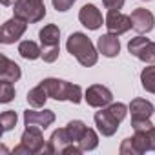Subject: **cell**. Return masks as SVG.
Here are the masks:
<instances>
[{
	"label": "cell",
	"mask_w": 155,
	"mask_h": 155,
	"mask_svg": "<svg viewBox=\"0 0 155 155\" xmlns=\"http://www.w3.org/2000/svg\"><path fill=\"white\" fill-rule=\"evenodd\" d=\"M66 48H68V53L71 57H75L79 60V64H82L84 68H91L99 60V49L93 46V42L88 38V35H84L81 31L71 33L68 37Z\"/></svg>",
	"instance_id": "cell-1"
},
{
	"label": "cell",
	"mask_w": 155,
	"mask_h": 155,
	"mask_svg": "<svg viewBox=\"0 0 155 155\" xmlns=\"http://www.w3.org/2000/svg\"><path fill=\"white\" fill-rule=\"evenodd\" d=\"M128 106L122 102H111L106 108H101V111L95 113V126L97 130L104 135V137H111L117 133L119 124L124 120V117L128 115Z\"/></svg>",
	"instance_id": "cell-2"
},
{
	"label": "cell",
	"mask_w": 155,
	"mask_h": 155,
	"mask_svg": "<svg viewBox=\"0 0 155 155\" xmlns=\"http://www.w3.org/2000/svg\"><path fill=\"white\" fill-rule=\"evenodd\" d=\"M42 88L48 91L49 99L55 101H69L73 104H79L82 101V88L79 84H71L68 81H60V79H44Z\"/></svg>",
	"instance_id": "cell-3"
},
{
	"label": "cell",
	"mask_w": 155,
	"mask_h": 155,
	"mask_svg": "<svg viewBox=\"0 0 155 155\" xmlns=\"http://www.w3.org/2000/svg\"><path fill=\"white\" fill-rule=\"evenodd\" d=\"M13 13L28 24H37L46 17V6L37 0H15Z\"/></svg>",
	"instance_id": "cell-4"
},
{
	"label": "cell",
	"mask_w": 155,
	"mask_h": 155,
	"mask_svg": "<svg viewBox=\"0 0 155 155\" xmlns=\"http://www.w3.org/2000/svg\"><path fill=\"white\" fill-rule=\"evenodd\" d=\"M128 51L146 62V64H155V42H151L150 38H144V37H135L128 42Z\"/></svg>",
	"instance_id": "cell-5"
},
{
	"label": "cell",
	"mask_w": 155,
	"mask_h": 155,
	"mask_svg": "<svg viewBox=\"0 0 155 155\" xmlns=\"http://www.w3.org/2000/svg\"><path fill=\"white\" fill-rule=\"evenodd\" d=\"M28 29V22L18 18V17H13L9 20H6L2 24V29H0V42L2 44H15Z\"/></svg>",
	"instance_id": "cell-6"
},
{
	"label": "cell",
	"mask_w": 155,
	"mask_h": 155,
	"mask_svg": "<svg viewBox=\"0 0 155 155\" xmlns=\"http://www.w3.org/2000/svg\"><path fill=\"white\" fill-rule=\"evenodd\" d=\"M84 99L91 108H106L113 102V93L102 84H91L86 90Z\"/></svg>",
	"instance_id": "cell-7"
},
{
	"label": "cell",
	"mask_w": 155,
	"mask_h": 155,
	"mask_svg": "<svg viewBox=\"0 0 155 155\" xmlns=\"http://www.w3.org/2000/svg\"><path fill=\"white\" fill-rule=\"evenodd\" d=\"M104 26L108 28V33H113V35H117V37H119V35H124L126 31H130V29L133 28L131 18H130L128 15H124V13H120V11H113V9L108 11Z\"/></svg>",
	"instance_id": "cell-8"
},
{
	"label": "cell",
	"mask_w": 155,
	"mask_h": 155,
	"mask_svg": "<svg viewBox=\"0 0 155 155\" xmlns=\"http://www.w3.org/2000/svg\"><path fill=\"white\" fill-rule=\"evenodd\" d=\"M20 142L26 144L31 150L33 155L35 153H44V150L48 146L46 140H44V135H42V128H38V126H26V130L20 137Z\"/></svg>",
	"instance_id": "cell-9"
},
{
	"label": "cell",
	"mask_w": 155,
	"mask_h": 155,
	"mask_svg": "<svg viewBox=\"0 0 155 155\" xmlns=\"http://www.w3.org/2000/svg\"><path fill=\"white\" fill-rule=\"evenodd\" d=\"M131 18V24H133V29L137 33H150L153 28H155V17L150 9H144V8H137L131 11L130 15Z\"/></svg>",
	"instance_id": "cell-10"
},
{
	"label": "cell",
	"mask_w": 155,
	"mask_h": 155,
	"mask_svg": "<svg viewBox=\"0 0 155 155\" xmlns=\"http://www.w3.org/2000/svg\"><path fill=\"white\" fill-rule=\"evenodd\" d=\"M53 122H55V113L51 110L37 111V108H35V110H26L24 111V124L26 126H38V128L46 130Z\"/></svg>",
	"instance_id": "cell-11"
},
{
	"label": "cell",
	"mask_w": 155,
	"mask_h": 155,
	"mask_svg": "<svg viewBox=\"0 0 155 155\" xmlns=\"http://www.w3.org/2000/svg\"><path fill=\"white\" fill-rule=\"evenodd\" d=\"M79 20H81V24H82L84 28H88V29H91V31L99 29V28L102 26V22H106V20L102 18V13H101V11L97 9V6H93V4L82 6V9L79 11Z\"/></svg>",
	"instance_id": "cell-12"
},
{
	"label": "cell",
	"mask_w": 155,
	"mask_h": 155,
	"mask_svg": "<svg viewBox=\"0 0 155 155\" xmlns=\"http://www.w3.org/2000/svg\"><path fill=\"white\" fill-rule=\"evenodd\" d=\"M69 144H75V142H71V139H69V135H68V130H66V128L55 130V131L51 133L49 140H48V146H46L44 153H62L64 148L69 146Z\"/></svg>",
	"instance_id": "cell-13"
},
{
	"label": "cell",
	"mask_w": 155,
	"mask_h": 155,
	"mask_svg": "<svg viewBox=\"0 0 155 155\" xmlns=\"http://www.w3.org/2000/svg\"><path fill=\"white\" fill-rule=\"evenodd\" d=\"M97 49H99V53H102L104 57L113 58V57H117V55L120 53V42H119L117 35L106 33V35L99 37V40H97Z\"/></svg>",
	"instance_id": "cell-14"
},
{
	"label": "cell",
	"mask_w": 155,
	"mask_h": 155,
	"mask_svg": "<svg viewBox=\"0 0 155 155\" xmlns=\"http://www.w3.org/2000/svg\"><path fill=\"white\" fill-rule=\"evenodd\" d=\"M128 108H130V113H131V120H146L155 113L153 104L146 99H133Z\"/></svg>",
	"instance_id": "cell-15"
},
{
	"label": "cell",
	"mask_w": 155,
	"mask_h": 155,
	"mask_svg": "<svg viewBox=\"0 0 155 155\" xmlns=\"http://www.w3.org/2000/svg\"><path fill=\"white\" fill-rule=\"evenodd\" d=\"M0 81H8V82H17L20 77H22V71H20V66L15 62V60H9L6 55L0 57Z\"/></svg>",
	"instance_id": "cell-16"
},
{
	"label": "cell",
	"mask_w": 155,
	"mask_h": 155,
	"mask_svg": "<svg viewBox=\"0 0 155 155\" xmlns=\"http://www.w3.org/2000/svg\"><path fill=\"white\" fill-rule=\"evenodd\" d=\"M38 38H40V44L42 46H58L60 42V29L57 24H48L40 29L38 33Z\"/></svg>",
	"instance_id": "cell-17"
},
{
	"label": "cell",
	"mask_w": 155,
	"mask_h": 155,
	"mask_svg": "<svg viewBox=\"0 0 155 155\" xmlns=\"http://www.w3.org/2000/svg\"><path fill=\"white\" fill-rule=\"evenodd\" d=\"M18 53L22 58L26 60H37V58H42V48L33 42V40H22L18 44Z\"/></svg>",
	"instance_id": "cell-18"
},
{
	"label": "cell",
	"mask_w": 155,
	"mask_h": 155,
	"mask_svg": "<svg viewBox=\"0 0 155 155\" xmlns=\"http://www.w3.org/2000/svg\"><path fill=\"white\" fill-rule=\"evenodd\" d=\"M26 99H28V104L31 108H44V104H46V101L49 97H48V91L42 88V84H38V86H35L33 90L28 91Z\"/></svg>",
	"instance_id": "cell-19"
},
{
	"label": "cell",
	"mask_w": 155,
	"mask_h": 155,
	"mask_svg": "<svg viewBox=\"0 0 155 155\" xmlns=\"http://www.w3.org/2000/svg\"><path fill=\"white\" fill-rule=\"evenodd\" d=\"M79 146H81L82 151H91V150H95V148L99 146V135H97V131L91 130V128H86L84 135H82L81 140H79Z\"/></svg>",
	"instance_id": "cell-20"
},
{
	"label": "cell",
	"mask_w": 155,
	"mask_h": 155,
	"mask_svg": "<svg viewBox=\"0 0 155 155\" xmlns=\"http://www.w3.org/2000/svg\"><path fill=\"white\" fill-rule=\"evenodd\" d=\"M140 84L148 93H155V66L150 64L140 71Z\"/></svg>",
	"instance_id": "cell-21"
},
{
	"label": "cell",
	"mask_w": 155,
	"mask_h": 155,
	"mask_svg": "<svg viewBox=\"0 0 155 155\" xmlns=\"http://www.w3.org/2000/svg\"><path fill=\"white\" fill-rule=\"evenodd\" d=\"M86 128H88V126H86L82 120H69L68 126H66V130H68V135H69L71 142L79 144V140H81V137L84 135Z\"/></svg>",
	"instance_id": "cell-22"
},
{
	"label": "cell",
	"mask_w": 155,
	"mask_h": 155,
	"mask_svg": "<svg viewBox=\"0 0 155 155\" xmlns=\"http://www.w3.org/2000/svg\"><path fill=\"white\" fill-rule=\"evenodd\" d=\"M119 151H120V155H140V153H144V151H142V148L139 146V142H137L135 135H133V137L124 139V140H122V144H120V148H119Z\"/></svg>",
	"instance_id": "cell-23"
},
{
	"label": "cell",
	"mask_w": 155,
	"mask_h": 155,
	"mask_svg": "<svg viewBox=\"0 0 155 155\" xmlns=\"http://www.w3.org/2000/svg\"><path fill=\"white\" fill-rule=\"evenodd\" d=\"M17 120H18L17 111H13V110L4 111L2 115H0V124H2V131H4V133H6V131H11V130L17 126Z\"/></svg>",
	"instance_id": "cell-24"
},
{
	"label": "cell",
	"mask_w": 155,
	"mask_h": 155,
	"mask_svg": "<svg viewBox=\"0 0 155 155\" xmlns=\"http://www.w3.org/2000/svg\"><path fill=\"white\" fill-rule=\"evenodd\" d=\"M13 99H15V86H13V82L0 81V102L8 104Z\"/></svg>",
	"instance_id": "cell-25"
},
{
	"label": "cell",
	"mask_w": 155,
	"mask_h": 155,
	"mask_svg": "<svg viewBox=\"0 0 155 155\" xmlns=\"http://www.w3.org/2000/svg\"><path fill=\"white\" fill-rule=\"evenodd\" d=\"M58 53H60V46H42V60L51 64L58 58Z\"/></svg>",
	"instance_id": "cell-26"
},
{
	"label": "cell",
	"mask_w": 155,
	"mask_h": 155,
	"mask_svg": "<svg viewBox=\"0 0 155 155\" xmlns=\"http://www.w3.org/2000/svg\"><path fill=\"white\" fill-rule=\"evenodd\" d=\"M73 4H75V0H53V8H55L57 11H60V13L68 11Z\"/></svg>",
	"instance_id": "cell-27"
},
{
	"label": "cell",
	"mask_w": 155,
	"mask_h": 155,
	"mask_svg": "<svg viewBox=\"0 0 155 155\" xmlns=\"http://www.w3.org/2000/svg\"><path fill=\"white\" fill-rule=\"evenodd\" d=\"M124 2H126V0H102V4H104V8H106L108 11H110V9H113V11L122 9Z\"/></svg>",
	"instance_id": "cell-28"
},
{
	"label": "cell",
	"mask_w": 155,
	"mask_h": 155,
	"mask_svg": "<svg viewBox=\"0 0 155 155\" xmlns=\"http://www.w3.org/2000/svg\"><path fill=\"white\" fill-rule=\"evenodd\" d=\"M131 128H133L135 131H140V130H150V128H153V124H151L150 119H146V120H131Z\"/></svg>",
	"instance_id": "cell-29"
},
{
	"label": "cell",
	"mask_w": 155,
	"mask_h": 155,
	"mask_svg": "<svg viewBox=\"0 0 155 155\" xmlns=\"http://www.w3.org/2000/svg\"><path fill=\"white\" fill-rule=\"evenodd\" d=\"M148 133V142H150V151H155V126L146 130Z\"/></svg>",
	"instance_id": "cell-30"
},
{
	"label": "cell",
	"mask_w": 155,
	"mask_h": 155,
	"mask_svg": "<svg viewBox=\"0 0 155 155\" xmlns=\"http://www.w3.org/2000/svg\"><path fill=\"white\" fill-rule=\"evenodd\" d=\"M13 153H15V155H20V153H28V155H33V153H31V150H29L26 144H22V142H20V144H18V146L13 150Z\"/></svg>",
	"instance_id": "cell-31"
},
{
	"label": "cell",
	"mask_w": 155,
	"mask_h": 155,
	"mask_svg": "<svg viewBox=\"0 0 155 155\" xmlns=\"http://www.w3.org/2000/svg\"><path fill=\"white\" fill-rule=\"evenodd\" d=\"M0 2H2V6H11L15 0H0Z\"/></svg>",
	"instance_id": "cell-32"
},
{
	"label": "cell",
	"mask_w": 155,
	"mask_h": 155,
	"mask_svg": "<svg viewBox=\"0 0 155 155\" xmlns=\"http://www.w3.org/2000/svg\"><path fill=\"white\" fill-rule=\"evenodd\" d=\"M37 2H42V0H37Z\"/></svg>",
	"instance_id": "cell-33"
},
{
	"label": "cell",
	"mask_w": 155,
	"mask_h": 155,
	"mask_svg": "<svg viewBox=\"0 0 155 155\" xmlns=\"http://www.w3.org/2000/svg\"><path fill=\"white\" fill-rule=\"evenodd\" d=\"M144 2H148V0H144Z\"/></svg>",
	"instance_id": "cell-34"
},
{
	"label": "cell",
	"mask_w": 155,
	"mask_h": 155,
	"mask_svg": "<svg viewBox=\"0 0 155 155\" xmlns=\"http://www.w3.org/2000/svg\"><path fill=\"white\" fill-rule=\"evenodd\" d=\"M75 2H77V0H75Z\"/></svg>",
	"instance_id": "cell-35"
}]
</instances>
